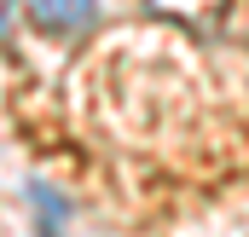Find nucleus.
<instances>
[{
    "label": "nucleus",
    "instance_id": "1",
    "mask_svg": "<svg viewBox=\"0 0 249 237\" xmlns=\"http://www.w3.org/2000/svg\"><path fill=\"white\" fill-rule=\"evenodd\" d=\"M29 17L47 35H81L99 17V0H29Z\"/></svg>",
    "mask_w": 249,
    "mask_h": 237
},
{
    "label": "nucleus",
    "instance_id": "2",
    "mask_svg": "<svg viewBox=\"0 0 249 237\" xmlns=\"http://www.w3.org/2000/svg\"><path fill=\"white\" fill-rule=\"evenodd\" d=\"M29 197L41 203V237H64V214H70V208H64V197L53 191V185H41V179L29 185Z\"/></svg>",
    "mask_w": 249,
    "mask_h": 237
},
{
    "label": "nucleus",
    "instance_id": "3",
    "mask_svg": "<svg viewBox=\"0 0 249 237\" xmlns=\"http://www.w3.org/2000/svg\"><path fill=\"white\" fill-rule=\"evenodd\" d=\"M12 12H18V0H0V35L12 29Z\"/></svg>",
    "mask_w": 249,
    "mask_h": 237
}]
</instances>
